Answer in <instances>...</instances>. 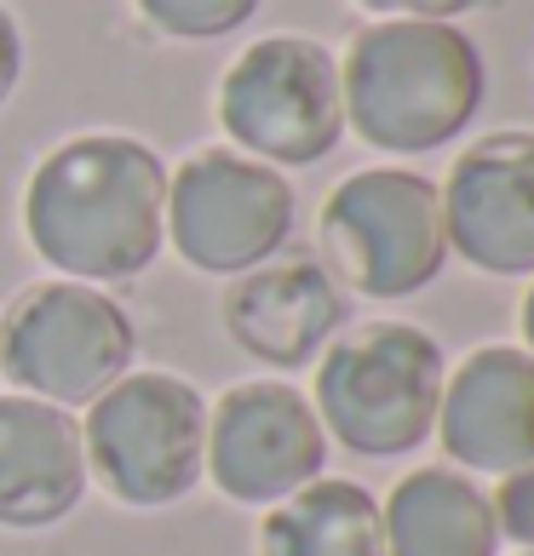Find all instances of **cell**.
Returning <instances> with one entry per match:
<instances>
[{
  "label": "cell",
  "mask_w": 534,
  "mask_h": 556,
  "mask_svg": "<svg viewBox=\"0 0 534 556\" xmlns=\"http://www.w3.org/2000/svg\"><path fill=\"white\" fill-rule=\"evenodd\" d=\"M24 236L70 281H133L167 241V167L127 132H80L40 155L24 190Z\"/></svg>",
  "instance_id": "6da1fadb"
},
{
  "label": "cell",
  "mask_w": 534,
  "mask_h": 556,
  "mask_svg": "<svg viewBox=\"0 0 534 556\" xmlns=\"http://www.w3.org/2000/svg\"><path fill=\"white\" fill-rule=\"evenodd\" d=\"M483 52L455 24L380 17L351 35L339 58L345 127L392 155H425L455 143L483 110Z\"/></svg>",
  "instance_id": "7a4b0ae2"
},
{
  "label": "cell",
  "mask_w": 534,
  "mask_h": 556,
  "mask_svg": "<svg viewBox=\"0 0 534 556\" xmlns=\"http://www.w3.org/2000/svg\"><path fill=\"white\" fill-rule=\"evenodd\" d=\"M448 356L425 327L362 321L316 356L311 407L322 430L357 459H402L437 437Z\"/></svg>",
  "instance_id": "3957f363"
},
{
  "label": "cell",
  "mask_w": 534,
  "mask_h": 556,
  "mask_svg": "<svg viewBox=\"0 0 534 556\" xmlns=\"http://www.w3.org/2000/svg\"><path fill=\"white\" fill-rule=\"evenodd\" d=\"M138 327L127 304L92 281H35L0 311V374L17 396L87 407L133 374Z\"/></svg>",
  "instance_id": "277c9868"
},
{
  "label": "cell",
  "mask_w": 534,
  "mask_h": 556,
  "mask_svg": "<svg viewBox=\"0 0 534 556\" xmlns=\"http://www.w3.org/2000/svg\"><path fill=\"white\" fill-rule=\"evenodd\" d=\"M87 470L133 510L178 505L208 477V402L178 374H127L80 419Z\"/></svg>",
  "instance_id": "5b68a950"
},
{
  "label": "cell",
  "mask_w": 534,
  "mask_h": 556,
  "mask_svg": "<svg viewBox=\"0 0 534 556\" xmlns=\"http://www.w3.org/2000/svg\"><path fill=\"white\" fill-rule=\"evenodd\" d=\"M219 127L264 167H316L345 138L339 64L311 35H264L219 80Z\"/></svg>",
  "instance_id": "8992f818"
},
{
  "label": "cell",
  "mask_w": 534,
  "mask_h": 556,
  "mask_svg": "<svg viewBox=\"0 0 534 556\" xmlns=\"http://www.w3.org/2000/svg\"><path fill=\"white\" fill-rule=\"evenodd\" d=\"M322 247L368 299H414L448 264L443 195L408 167H362L322 201Z\"/></svg>",
  "instance_id": "52a82bcc"
},
{
  "label": "cell",
  "mask_w": 534,
  "mask_h": 556,
  "mask_svg": "<svg viewBox=\"0 0 534 556\" xmlns=\"http://www.w3.org/2000/svg\"><path fill=\"white\" fill-rule=\"evenodd\" d=\"M294 236V184L241 150H196L167 173V241L190 270L248 276Z\"/></svg>",
  "instance_id": "ba28073f"
},
{
  "label": "cell",
  "mask_w": 534,
  "mask_h": 556,
  "mask_svg": "<svg viewBox=\"0 0 534 556\" xmlns=\"http://www.w3.org/2000/svg\"><path fill=\"white\" fill-rule=\"evenodd\" d=\"M327 465V430L287 379L231 384L208 407V477L236 505H282Z\"/></svg>",
  "instance_id": "9c48e42d"
},
{
  "label": "cell",
  "mask_w": 534,
  "mask_h": 556,
  "mask_svg": "<svg viewBox=\"0 0 534 556\" xmlns=\"http://www.w3.org/2000/svg\"><path fill=\"white\" fill-rule=\"evenodd\" d=\"M443 230L483 276H534V132H488L443 178Z\"/></svg>",
  "instance_id": "30bf717a"
},
{
  "label": "cell",
  "mask_w": 534,
  "mask_h": 556,
  "mask_svg": "<svg viewBox=\"0 0 534 556\" xmlns=\"http://www.w3.org/2000/svg\"><path fill=\"white\" fill-rule=\"evenodd\" d=\"M345 321H351V299L311 258H271L259 270L236 276L231 293H224L231 344L264 367H282V374L316 362L334 344V333H345Z\"/></svg>",
  "instance_id": "8fae6325"
},
{
  "label": "cell",
  "mask_w": 534,
  "mask_h": 556,
  "mask_svg": "<svg viewBox=\"0 0 534 556\" xmlns=\"http://www.w3.org/2000/svg\"><path fill=\"white\" fill-rule=\"evenodd\" d=\"M437 437L465 470L534 465V356L518 344H483L443 379Z\"/></svg>",
  "instance_id": "7c38bea8"
},
{
  "label": "cell",
  "mask_w": 534,
  "mask_h": 556,
  "mask_svg": "<svg viewBox=\"0 0 534 556\" xmlns=\"http://www.w3.org/2000/svg\"><path fill=\"white\" fill-rule=\"evenodd\" d=\"M87 500V447L70 407L0 396V528H52Z\"/></svg>",
  "instance_id": "4fadbf2b"
},
{
  "label": "cell",
  "mask_w": 534,
  "mask_h": 556,
  "mask_svg": "<svg viewBox=\"0 0 534 556\" xmlns=\"http://www.w3.org/2000/svg\"><path fill=\"white\" fill-rule=\"evenodd\" d=\"M385 556H500L495 500L448 465H425L385 493Z\"/></svg>",
  "instance_id": "5bb4252c"
},
{
  "label": "cell",
  "mask_w": 534,
  "mask_h": 556,
  "mask_svg": "<svg viewBox=\"0 0 534 556\" xmlns=\"http://www.w3.org/2000/svg\"><path fill=\"white\" fill-rule=\"evenodd\" d=\"M259 556H385L380 500L345 477L305 482L264 510Z\"/></svg>",
  "instance_id": "9a60e30c"
},
{
  "label": "cell",
  "mask_w": 534,
  "mask_h": 556,
  "mask_svg": "<svg viewBox=\"0 0 534 556\" xmlns=\"http://www.w3.org/2000/svg\"><path fill=\"white\" fill-rule=\"evenodd\" d=\"M144 24L173 40H219L236 35L259 12V0H138Z\"/></svg>",
  "instance_id": "2e32d148"
},
{
  "label": "cell",
  "mask_w": 534,
  "mask_h": 556,
  "mask_svg": "<svg viewBox=\"0 0 534 556\" xmlns=\"http://www.w3.org/2000/svg\"><path fill=\"white\" fill-rule=\"evenodd\" d=\"M495 500V522H500V540H518L534 551V465L523 470H506L500 488L488 493Z\"/></svg>",
  "instance_id": "e0dca14e"
},
{
  "label": "cell",
  "mask_w": 534,
  "mask_h": 556,
  "mask_svg": "<svg viewBox=\"0 0 534 556\" xmlns=\"http://www.w3.org/2000/svg\"><path fill=\"white\" fill-rule=\"evenodd\" d=\"M374 17H420V24H448V17L471 12L477 0H357Z\"/></svg>",
  "instance_id": "ac0fdd59"
},
{
  "label": "cell",
  "mask_w": 534,
  "mask_h": 556,
  "mask_svg": "<svg viewBox=\"0 0 534 556\" xmlns=\"http://www.w3.org/2000/svg\"><path fill=\"white\" fill-rule=\"evenodd\" d=\"M17 75H24V35H17L12 12H0V104L12 98Z\"/></svg>",
  "instance_id": "d6986e66"
},
{
  "label": "cell",
  "mask_w": 534,
  "mask_h": 556,
  "mask_svg": "<svg viewBox=\"0 0 534 556\" xmlns=\"http://www.w3.org/2000/svg\"><path fill=\"white\" fill-rule=\"evenodd\" d=\"M523 339H529V356H534V281H529V299H523Z\"/></svg>",
  "instance_id": "ffe728a7"
},
{
  "label": "cell",
  "mask_w": 534,
  "mask_h": 556,
  "mask_svg": "<svg viewBox=\"0 0 534 556\" xmlns=\"http://www.w3.org/2000/svg\"><path fill=\"white\" fill-rule=\"evenodd\" d=\"M523 556H534V551H523Z\"/></svg>",
  "instance_id": "44dd1931"
}]
</instances>
